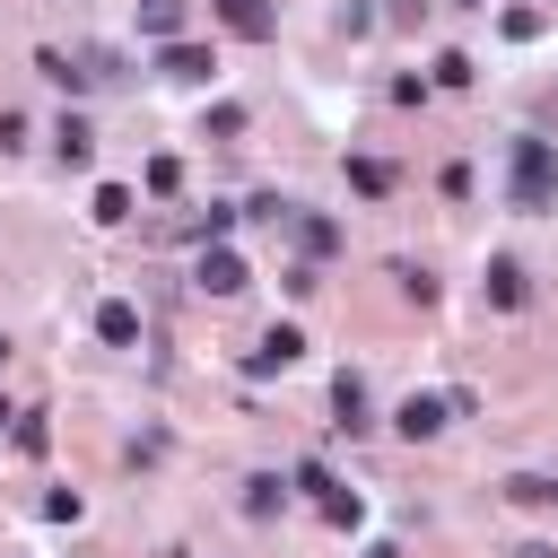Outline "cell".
I'll return each instance as SVG.
<instances>
[{
  "label": "cell",
  "instance_id": "obj_9",
  "mask_svg": "<svg viewBox=\"0 0 558 558\" xmlns=\"http://www.w3.org/2000/svg\"><path fill=\"white\" fill-rule=\"evenodd\" d=\"M331 427H349V436H357V427H375V418H366V384H357V375H331Z\"/></svg>",
  "mask_w": 558,
  "mask_h": 558
},
{
  "label": "cell",
  "instance_id": "obj_4",
  "mask_svg": "<svg viewBox=\"0 0 558 558\" xmlns=\"http://www.w3.org/2000/svg\"><path fill=\"white\" fill-rule=\"evenodd\" d=\"M192 279H201L209 296H235L253 270H244V253H227V244H201V270H192Z\"/></svg>",
  "mask_w": 558,
  "mask_h": 558
},
{
  "label": "cell",
  "instance_id": "obj_16",
  "mask_svg": "<svg viewBox=\"0 0 558 558\" xmlns=\"http://www.w3.org/2000/svg\"><path fill=\"white\" fill-rule=\"evenodd\" d=\"M349 183H357L366 201H384V192H392V166H384V157H349Z\"/></svg>",
  "mask_w": 558,
  "mask_h": 558
},
{
  "label": "cell",
  "instance_id": "obj_12",
  "mask_svg": "<svg viewBox=\"0 0 558 558\" xmlns=\"http://www.w3.org/2000/svg\"><path fill=\"white\" fill-rule=\"evenodd\" d=\"M279 506H288V488H279V471H253V480H244V514H253V523H270Z\"/></svg>",
  "mask_w": 558,
  "mask_h": 558
},
{
  "label": "cell",
  "instance_id": "obj_15",
  "mask_svg": "<svg viewBox=\"0 0 558 558\" xmlns=\"http://www.w3.org/2000/svg\"><path fill=\"white\" fill-rule=\"evenodd\" d=\"M506 497H514V506H558V480H549V471H514Z\"/></svg>",
  "mask_w": 558,
  "mask_h": 558
},
{
  "label": "cell",
  "instance_id": "obj_2",
  "mask_svg": "<svg viewBox=\"0 0 558 558\" xmlns=\"http://www.w3.org/2000/svg\"><path fill=\"white\" fill-rule=\"evenodd\" d=\"M296 488H314V506H323V523H331V532H357V523H366L357 488H340V480H331L323 462H305V471H296Z\"/></svg>",
  "mask_w": 558,
  "mask_h": 558
},
{
  "label": "cell",
  "instance_id": "obj_24",
  "mask_svg": "<svg viewBox=\"0 0 558 558\" xmlns=\"http://www.w3.org/2000/svg\"><path fill=\"white\" fill-rule=\"evenodd\" d=\"M0 366H9V340H0Z\"/></svg>",
  "mask_w": 558,
  "mask_h": 558
},
{
  "label": "cell",
  "instance_id": "obj_8",
  "mask_svg": "<svg viewBox=\"0 0 558 558\" xmlns=\"http://www.w3.org/2000/svg\"><path fill=\"white\" fill-rule=\"evenodd\" d=\"M96 340H105V349H131V340H140V305L105 296V305H96Z\"/></svg>",
  "mask_w": 558,
  "mask_h": 558
},
{
  "label": "cell",
  "instance_id": "obj_23",
  "mask_svg": "<svg viewBox=\"0 0 558 558\" xmlns=\"http://www.w3.org/2000/svg\"><path fill=\"white\" fill-rule=\"evenodd\" d=\"M9 418H17V410H9V401H0V427H9Z\"/></svg>",
  "mask_w": 558,
  "mask_h": 558
},
{
  "label": "cell",
  "instance_id": "obj_22",
  "mask_svg": "<svg viewBox=\"0 0 558 558\" xmlns=\"http://www.w3.org/2000/svg\"><path fill=\"white\" fill-rule=\"evenodd\" d=\"M514 558H558V549H514Z\"/></svg>",
  "mask_w": 558,
  "mask_h": 558
},
{
  "label": "cell",
  "instance_id": "obj_19",
  "mask_svg": "<svg viewBox=\"0 0 558 558\" xmlns=\"http://www.w3.org/2000/svg\"><path fill=\"white\" fill-rule=\"evenodd\" d=\"M436 87H471V52H436Z\"/></svg>",
  "mask_w": 558,
  "mask_h": 558
},
{
  "label": "cell",
  "instance_id": "obj_1",
  "mask_svg": "<svg viewBox=\"0 0 558 558\" xmlns=\"http://www.w3.org/2000/svg\"><path fill=\"white\" fill-rule=\"evenodd\" d=\"M506 192H514V209H558V148L549 140H514Z\"/></svg>",
  "mask_w": 558,
  "mask_h": 558
},
{
  "label": "cell",
  "instance_id": "obj_17",
  "mask_svg": "<svg viewBox=\"0 0 558 558\" xmlns=\"http://www.w3.org/2000/svg\"><path fill=\"white\" fill-rule=\"evenodd\" d=\"M131 218V183H96V227H122Z\"/></svg>",
  "mask_w": 558,
  "mask_h": 558
},
{
  "label": "cell",
  "instance_id": "obj_3",
  "mask_svg": "<svg viewBox=\"0 0 558 558\" xmlns=\"http://www.w3.org/2000/svg\"><path fill=\"white\" fill-rule=\"evenodd\" d=\"M296 349H305V331H296V323H270V331L253 340L244 375H253V384H262V375H288V366H296Z\"/></svg>",
  "mask_w": 558,
  "mask_h": 558
},
{
  "label": "cell",
  "instance_id": "obj_5",
  "mask_svg": "<svg viewBox=\"0 0 558 558\" xmlns=\"http://www.w3.org/2000/svg\"><path fill=\"white\" fill-rule=\"evenodd\" d=\"M209 9H218V17H227V35H244V44H270V26H279V17H270V0H209Z\"/></svg>",
  "mask_w": 558,
  "mask_h": 558
},
{
  "label": "cell",
  "instance_id": "obj_18",
  "mask_svg": "<svg viewBox=\"0 0 558 558\" xmlns=\"http://www.w3.org/2000/svg\"><path fill=\"white\" fill-rule=\"evenodd\" d=\"M9 436H17V453H44V445H52V427H44V410H17V418H9Z\"/></svg>",
  "mask_w": 558,
  "mask_h": 558
},
{
  "label": "cell",
  "instance_id": "obj_7",
  "mask_svg": "<svg viewBox=\"0 0 558 558\" xmlns=\"http://www.w3.org/2000/svg\"><path fill=\"white\" fill-rule=\"evenodd\" d=\"M157 70H166V78H183V87H201V78H209V70H218V61H209V52H201V44H183V35H174V44H166V52H157Z\"/></svg>",
  "mask_w": 558,
  "mask_h": 558
},
{
  "label": "cell",
  "instance_id": "obj_6",
  "mask_svg": "<svg viewBox=\"0 0 558 558\" xmlns=\"http://www.w3.org/2000/svg\"><path fill=\"white\" fill-rule=\"evenodd\" d=\"M445 418H453V410H445V401H436V392H410V401H401V410H392V427H401V436H410V445H418V436H436V427H445Z\"/></svg>",
  "mask_w": 558,
  "mask_h": 558
},
{
  "label": "cell",
  "instance_id": "obj_10",
  "mask_svg": "<svg viewBox=\"0 0 558 558\" xmlns=\"http://www.w3.org/2000/svg\"><path fill=\"white\" fill-rule=\"evenodd\" d=\"M488 305H532V279H523V262H488Z\"/></svg>",
  "mask_w": 558,
  "mask_h": 558
},
{
  "label": "cell",
  "instance_id": "obj_13",
  "mask_svg": "<svg viewBox=\"0 0 558 558\" xmlns=\"http://www.w3.org/2000/svg\"><path fill=\"white\" fill-rule=\"evenodd\" d=\"M140 35L174 44V35H183V0H140Z\"/></svg>",
  "mask_w": 558,
  "mask_h": 558
},
{
  "label": "cell",
  "instance_id": "obj_21",
  "mask_svg": "<svg viewBox=\"0 0 558 558\" xmlns=\"http://www.w3.org/2000/svg\"><path fill=\"white\" fill-rule=\"evenodd\" d=\"M366 558H401V549H392V541H375V549H366Z\"/></svg>",
  "mask_w": 558,
  "mask_h": 558
},
{
  "label": "cell",
  "instance_id": "obj_14",
  "mask_svg": "<svg viewBox=\"0 0 558 558\" xmlns=\"http://www.w3.org/2000/svg\"><path fill=\"white\" fill-rule=\"evenodd\" d=\"M35 70H44V78H52V87H70V96H78V87H87V70H78V61H70V52H61V44H44V52H35Z\"/></svg>",
  "mask_w": 558,
  "mask_h": 558
},
{
  "label": "cell",
  "instance_id": "obj_11",
  "mask_svg": "<svg viewBox=\"0 0 558 558\" xmlns=\"http://www.w3.org/2000/svg\"><path fill=\"white\" fill-rule=\"evenodd\" d=\"M52 148H61V166H87V157H96V131H87L78 113H61V122H52Z\"/></svg>",
  "mask_w": 558,
  "mask_h": 558
},
{
  "label": "cell",
  "instance_id": "obj_20",
  "mask_svg": "<svg viewBox=\"0 0 558 558\" xmlns=\"http://www.w3.org/2000/svg\"><path fill=\"white\" fill-rule=\"evenodd\" d=\"M392 279H401V296H418V305H427V296H436V279H427V270H418V262H392Z\"/></svg>",
  "mask_w": 558,
  "mask_h": 558
}]
</instances>
